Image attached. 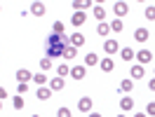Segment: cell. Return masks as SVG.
Listing matches in <instances>:
<instances>
[{
  "label": "cell",
  "instance_id": "20",
  "mask_svg": "<svg viewBox=\"0 0 155 117\" xmlns=\"http://www.w3.org/2000/svg\"><path fill=\"white\" fill-rule=\"evenodd\" d=\"M33 82H35L38 87H47V84H49V80H47L45 73H35V75H33Z\"/></svg>",
  "mask_w": 155,
  "mask_h": 117
},
{
  "label": "cell",
  "instance_id": "39",
  "mask_svg": "<svg viewBox=\"0 0 155 117\" xmlns=\"http://www.w3.org/2000/svg\"><path fill=\"white\" fill-rule=\"evenodd\" d=\"M0 110H2V101H0Z\"/></svg>",
  "mask_w": 155,
  "mask_h": 117
},
{
  "label": "cell",
  "instance_id": "36",
  "mask_svg": "<svg viewBox=\"0 0 155 117\" xmlns=\"http://www.w3.org/2000/svg\"><path fill=\"white\" fill-rule=\"evenodd\" d=\"M134 117H148V115H146V112H136Z\"/></svg>",
  "mask_w": 155,
  "mask_h": 117
},
{
  "label": "cell",
  "instance_id": "35",
  "mask_svg": "<svg viewBox=\"0 0 155 117\" xmlns=\"http://www.w3.org/2000/svg\"><path fill=\"white\" fill-rule=\"evenodd\" d=\"M148 89H150V91H155V77L150 80V82H148Z\"/></svg>",
  "mask_w": 155,
  "mask_h": 117
},
{
  "label": "cell",
  "instance_id": "24",
  "mask_svg": "<svg viewBox=\"0 0 155 117\" xmlns=\"http://www.w3.org/2000/svg\"><path fill=\"white\" fill-rule=\"evenodd\" d=\"M108 26H110V30H113V33H122V28H125L122 19H113L110 24H108Z\"/></svg>",
  "mask_w": 155,
  "mask_h": 117
},
{
  "label": "cell",
  "instance_id": "18",
  "mask_svg": "<svg viewBox=\"0 0 155 117\" xmlns=\"http://www.w3.org/2000/svg\"><path fill=\"white\" fill-rule=\"evenodd\" d=\"M35 96H38V101H47V98L52 96V89H49V87H38Z\"/></svg>",
  "mask_w": 155,
  "mask_h": 117
},
{
  "label": "cell",
  "instance_id": "1",
  "mask_svg": "<svg viewBox=\"0 0 155 117\" xmlns=\"http://www.w3.org/2000/svg\"><path fill=\"white\" fill-rule=\"evenodd\" d=\"M68 47V35L64 33V35H49L47 38V56L49 58H59L64 56V49Z\"/></svg>",
  "mask_w": 155,
  "mask_h": 117
},
{
  "label": "cell",
  "instance_id": "29",
  "mask_svg": "<svg viewBox=\"0 0 155 117\" xmlns=\"http://www.w3.org/2000/svg\"><path fill=\"white\" fill-rule=\"evenodd\" d=\"M64 24H61V21H54V24H52V33H54V35H64Z\"/></svg>",
  "mask_w": 155,
  "mask_h": 117
},
{
  "label": "cell",
  "instance_id": "37",
  "mask_svg": "<svg viewBox=\"0 0 155 117\" xmlns=\"http://www.w3.org/2000/svg\"><path fill=\"white\" fill-rule=\"evenodd\" d=\"M87 117H101V115H99V112H89Z\"/></svg>",
  "mask_w": 155,
  "mask_h": 117
},
{
  "label": "cell",
  "instance_id": "42",
  "mask_svg": "<svg viewBox=\"0 0 155 117\" xmlns=\"http://www.w3.org/2000/svg\"><path fill=\"white\" fill-rule=\"evenodd\" d=\"M153 73H155V70H153Z\"/></svg>",
  "mask_w": 155,
  "mask_h": 117
},
{
  "label": "cell",
  "instance_id": "22",
  "mask_svg": "<svg viewBox=\"0 0 155 117\" xmlns=\"http://www.w3.org/2000/svg\"><path fill=\"white\" fill-rule=\"evenodd\" d=\"M66 75H71V66H68V63H59L57 66V77H66Z\"/></svg>",
  "mask_w": 155,
  "mask_h": 117
},
{
  "label": "cell",
  "instance_id": "11",
  "mask_svg": "<svg viewBox=\"0 0 155 117\" xmlns=\"http://www.w3.org/2000/svg\"><path fill=\"white\" fill-rule=\"evenodd\" d=\"M99 68L104 70V73H113V70H115V61H113L110 56H106V58L99 61Z\"/></svg>",
  "mask_w": 155,
  "mask_h": 117
},
{
  "label": "cell",
  "instance_id": "19",
  "mask_svg": "<svg viewBox=\"0 0 155 117\" xmlns=\"http://www.w3.org/2000/svg\"><path fill=\"white\" fill-rule=\"evenodd\" d=\"M120 91H122V94H129V91H132V89H134V80H120Z\"/></svg>",
  "mask_w": 155,
  "mask_h": 117
},
{
  "label": "cell",
  "instance_id": "8",
  "mask_svg": "<svg viewBox=\"0 0 155 117\" xmlns=\"http://www.w3.org/2000/svg\"><path fill=\"white\" fill-rule=\"evenodd\" d=\"M148 38H150V33H148L146 26H139V28L134 30V40H136V42H141V45H143V42H148Z\"/></svg>",
  "mask_w": 155,
  "mask_h": 117
},
{
  "label": "cell",
  "instance_id": "10",
  "mask_svg": "<svg viewBox=\"0 0 155 117\" xmlns=\"http://www.w3.org/2000/svg\"><path fill=\"white\" fill-rule=\"evenodd\" d=\"M68 45H71V47H82V45H85V35H82V33H73V35H68Z\"/></svg>",
  "mask_w": 155,
  "mask_h": 117
},
{
  "label": "cell",
  "instance_id": "28",
  "mask_svg": "<svg viewBox=\"0 0 155 117\" xmlns=\"http://www.w3.org/2000/svg\"><path fill=\"white\" fill-rule=\"evenodd\" d=\"M52 66H54V63H52V58H49V56L40 58V70H42V73H45V70H49Z\"/></svg>",
  "mask_w": 155,
  "mask_h": 117
},
{
  "label": "cell",
  "instance_id": "13",
  "mask_svg": "<svg viewBox=\"0 0 155 117\" xmlns=\"http://www.w3.org/2000/svg\"><path fill=\"white\" fill-rule=\"evenodd\" d=\"M120 110H122V112H129V110H134V98L122 96V98H120Z\"/></svg>",
  "mask_w": 155,
  "mask_h": 117
},
{
  "label": "cell",
  "instance_id": "27",
  "mask_svg": "<svg viewBox=\"0 0 155 117\" xmlns=\"http://www.w3.org/2000/svg\"><path fill=\"white\" fill-rule=\"evenodd\" d=\"M75 52H78L75 47H71V45H68V47L64 49V56H61V58H66V61H71V58H75Z\"/></svg>",
  "mask_w": 155,
  "mask_h": 117
},
{
  "label": "cell",
  "instance_id": "33",
  "mask_svg": "<svg viewBox=\"0 0 155 117\" xmlns=\"http://www.w3.org/2000/svg\"><path fill=\"white\" fill-rule=\"evenodd\" d=\"M146 115H148V117H155V101H150V103L146 106Z\"/></svg>",
  "mask_w": 155,
  "mask_h": 117
},
{
  "label": "cell",
  "instance_id": "16",
  "mask_svg": "<svg viewBox=\"0 0 155 117\" xmlns=\"http://www.w3.org/2000/svg\"><path fill=\"white\" fill-rule=\"evenodd\" d=\"M71 7H75V12H85L87 7H92V0H73Z\"/></svg>",
  "mask_w": 155,
  "mask_h": 117
},
{
  "label": "cell",
  "instance_id": "12",
  "mask_svg": "<svg viewBox=\"0 0 155 117\" xmlns=\"http://www.w3.org/2000/svg\"><path fill=\"white\" fill-rule=\"evenodd\" d=\"M17 82H26V84L33 82V73L26 70V68H19V70H17Z\"/></svg>",
  "mask_w": 155,
  "mask_h": 117
},
{
  "label": "cell",
  "instance_id": "3",
  "mask_svg": "<svg viewBox=\"0 0 155 117\" xmlns=\"http://www.w3.org/2000/svg\"><path fill=\"white\" fill-rule=\"evenodd\" d=\"M45 12H47L45 2H40V0L31 2V10H28V14H33V17H45Z\"/></svg>",
  "mask_w": 155,
  "mask_h": 117
},
{
  "label": "cell",
  "instance_id": "23",
  "mask_svg": "<svg viewBox=\"0 0 155 117\" xmlns=\"http://www.w3.org/2000/svg\"><path fill=\"white\" fill-rule=\"evenodd\" d=\"M94 19L99 21V24H104V19H106V7H94Z\"/></svg>",
  "mask_w": 155,
  "mask_h": 117
},
{
  "label": "cell",
  "instance_id": "4",
  "mask_svg": "<svg viewBox=\"0 0 155 117\" xmlns=\"http://www.w3.org/2000/svg\"><path fill=\"white\" fill-rule=\"evenodd\" d=\"M92 108H94V101H92L89 96H82L80 101H78V110H80V112H87V115H89Z\"/></svg>",
  "mask_w": 155,
  "mask_h": 117
},
{
  "label": "cell",
  "instance_id": "38",
  "mask_svg": "<svg viewBox=\"0 0 155 117\" xmlns=\"http://www.w3.org/2000/svg\"><path fill=\"white\" fill-rule=\"evenodd\" d=\"M117 117H127V115H125V112H120V115H117Z\"/></svg>",
  "mask_w": 155,
  "mask_h": 117
},
{
  "label": "cell",
  "instance_id": "15",
  "mask_svg": "<svg viewBox=\"0 0 155 117\" xmlns=\"http://www.w3.org/2000/svg\"><path fill=\"white\" fill-rule=\"evenodd\" d=\"M47 87L52 89V94H54V91H61V89L66 87V82H64V77H54V80H49Z\"/></svg>",
  "mask_w": 155,
  "mask_h": 117
},
{
  "label": "cell",
  "instance_id": "7",
  "mask_svg": "<svg viewBox=\"0 0 155 117\" xmlns=\"http://www.w3.org/2000/svg\"><path fill=\"white\" fill-rule=\"evenodd\" d=\"M85 75H87L85 63H78V66H73V68H71V77H73V80H85Z\"/></svg>",
  "mask_w": 155,
  "mask_h": 117
},
{
  "label": "cell",
  "instance_id": "40",
  "mask_svg": "<svg viewBox=\"0 0 155 117\" xmlns=\"http://www.w3.org/2000/svg\"><path fill=\"white\" fill-rule=\"evenodd\" d=\"M33 117H40V115H33Z\"/></svg>",
  "mask_w": 155,
  "mask_h": 117
},
{
  "label": "cell",
  "instance_id": "5",
  "mask_svg": "<svg viewBox=\"0 0 155 117\" xmlns=\"http://www.w3.org/2000/svg\"><path fill=\"white\" fill-rule=\"evenodd\" d=\"M127 12H129V5H127V2H122V0H117L115 5H113V14H115V19H122Z\"/></svg>",
  "mask_w": 155,
  "mask_h": 117
},
{
  "label": "cell",
  "instance_id": "30",
  "mask_svg": "<svg viewBox=\"0 0 155 117\" xmlns=\"http://www.w3.org/2000/svg\"><path fill=\"white\" fill-rule=\"evenodd\" d=\"M57 117H73V110L71 108H66V106H61L57 110Z\"/></svg>",
  "mask_w": 155,
  "mask_h": 117
},
{
  "label": "cell",
  "instance_id": "34",
  "mask_svg": "<svg viewBox=\"0 0 155 117\" xmlns=\"http://www.w3.org/2000/svg\"><path fill=\"white\" fill-rule=\"evenodd\" d=\"M5 98H7V89L0 87V101H5Z\"/></svg>",
  "mask_w": 155,
  "mask_h": 117
},
{
  "label": "cell",
  "instance_id": "14",
  "mask_svg": "<svg viewBox=\"0 0 155 117\" xmlns=\"http://www.w3.org/2000/svg\"><path fill=\"white\" fill-rule=\"evenodd\" d=\"M99 54H94V52H89V54H85V68H92V66H99Z\"/></svg>",
  "mask_w": 155,
  "mask_h": 117
},
{
  "label": "cell",
  "instance_id": "32",
  "mask_svg": "<svg viewBox=\"0 0 155 117\" xmlns=\"http://www.w3.org/2000/svg\"><path fill=\"white\" fill-rule=\"evenodd\" d=\"M17 91H19V96H24V94L28 91V84H26V82H17Z\"/></svg>",
  "mask_w": 155,
  "mask_h": 117
},
{
  "label": "cell",
  "instance_id": "2",
  "mask_svg": "<svg viewBox=\"0 0 155 117\" xmlns=\"http://www.w3.org/2000/svg\"><path fill=\"white\" fill-rule=\"evenodd\" d=\"M134 58H136V63H139V66H143V63H150V61H153V52H150V49H139Z\"/></svg>",
  "mask_w": 155,
  "mask_h": 117
},
{
  "label": "cell",
  "instance_id": "6",
  "mask_svg": "<svg viewBox=\"0 0 155 117\" xmlns=\"http://www.w3.org/2000/svg\"><path fill=\"white\" fill-rule=\"evenodd\" d=\"M104 52H106V56H113L115 52H120V42H117V40H110V38H108L106 42H104Z\"/></svg>",
  "mask_w": 155,
  "mask_h": 117
},
{
  "label": "cell",
  "instance_id": "25",
  "mask_svg": "<svg viewBox=\"0 0 155 117\" xmlns=\"http://www.w3.org/2000/svg\"><path fill=\"white\" fill-rule=\"evenodd\" d=\"M97 33L101 35V38H108V33H110V26H108L106 21H104V24H99V26H97Z\"/></svg>",
  "mask_w": 155,
  "mask_h": 117
},
{
  "label": "cell",
  "instance_id": "26",
  "mask_svg": "<svg viewBox=\"0 0 155 117\" xmlns=\"http://www.w3.org/2000/svg\"><path fill=\"white\" fill-rule=\"evenodd\" d=\"M24 106H26V103H24V96L17 94V96L12 98V108H14V110H24Z\"/></svg>",
  "mask_w": 155,
  "mask_h": 117
},
{
  "label": "cell",
  "instance_id": "31",
  "mask_svg": "<svg viewBox=\"0 0 155 117\" xmlns=\"http://www.w3.org/2000/svg\"><path fill=\"white\" fill-rule=\"evenodd\" d=\"M143 14H146L148 21H155V5H148V7L143 10Z\"/></svg>",
  "mask_w": 155,
  "mask_h": 117
},
{
  "label": "cell",
  "instance_id": "41",
  "mask_svg": "<svg viewBox=\"0 0 155 117\" xmlns=\"http://www.w3.org/2000/svg\"><path fill=\"white\" fill-rule=\"evenodd\" d=\"M0 10H2V5H0Z\"/></svg>",
  "mask_w": 155,
  "mask_h": 117
},
{
  "label": "cell",
  "instance_id": "17",
  "mask_svg": "<svg viewBox=\"0 0 155 117\" xmlns=\"http://www.w3.org/2000/svg\"><path fill=\"white\" fill-rule=\"evenodd\" d=\"M85 21H87V14H85V12H73V17H71V24H73V26H82Z\"/></svg>",
  "mask_w": 155,
  "mask_h": 117
},
{
  "label": "cell",
  "instance_id": "21",
  "mask_svg": "<svg viewBox=\"0 0 155 117\" xmlns=\"http://www.w3.org/2000/svg\"><path fill=\"white\" fill-rule=\"evenodd\" d=\"M120 56H122V61H134V49L132 47H125V49H120Z\"/></svg>",
  "mask_w": 155,
  "mask_h": 117
},
{
  "label": "cell",
  "instance_id": "9",
  "mask_svg": "<svg viewBox=\"0 0 155 117\" xmlns=\"http://www.w3.org/2000/svg\"><path fill=\"white\" fill-rule=\"evenodd\" d=\"M143 75H146V68H143V66L132 63V68H129V80H141Z\"/></svg>",
  "mask_w": 155,
  "mask_h": 117
}]
</instances>
